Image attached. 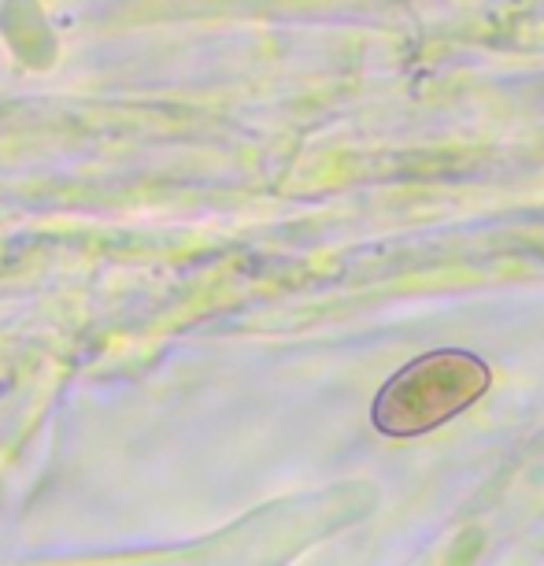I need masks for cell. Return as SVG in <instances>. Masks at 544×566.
Masks as SVG:
<instances>
[{"label": "cell", "mask_w": 544, "mask_h": 566, "mask_svg": "<svg viewBox=\"0 0 544 566\" xmlns=\"http://www.w3.org/2000/svg\"><path fill=\"white\" fill-rule=\"evenodd\" d=\"M489 386L493 370L482 356L467 348H433L386 378L370 403V426L397 441L426 437L474 408Z\"/></svg>", "instance_id": "obj_1"}]
</instances>
